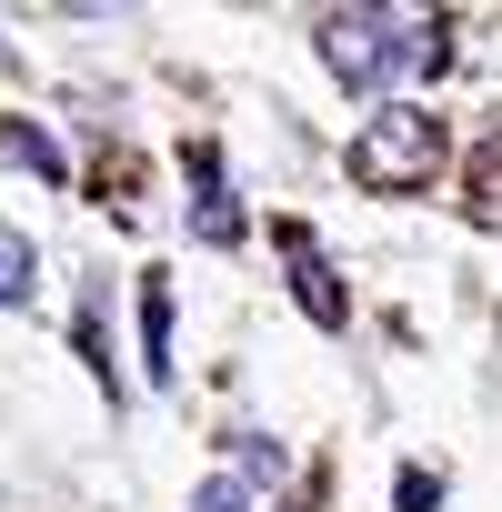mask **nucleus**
I'll return each mask as SVG.
<instances>
[{
	"instance_id": "nucleus-1",
	"label": "nucleus",
	"mask_w": 502,
	"mask_h": 512,
	"mask_svg": "<svg viewBox=\"0 0 502 512\" xmlns=\"http://www.w3.org/2000/svg\"><path fill=\"white\" fill-rule=\"evenodd\" d=\"M312 41L342 91H382L392 71H442V51H452L442 21H422V11H322Z\"/></svg>"
},
{
	"instance_id": "nucleus-2",
	"label": "nucleus",
	"mask_w": 502,
	"mask_h": 512,
	"mask_svg": "<svg viewBox=\"0 0 502 512\" xmlns=\"http://www.w3.org/2000/svg\"><path fill=\"white\" fill-rule=\"evenodd\" d=\"M442 171V121L412 111V101H382L362 131H352V181L362 191H432Z\"/></svg>"
},
{
	"instance_id": "nucleus-3",
	"label": "nucleus",
	"mask_w": 502,
	"mask_h": 512,
	"mask_svg": "<svg viewBox=\"0 0 502 512\" xmlns=\"http://www.w3.org/2000/svg\"><path fill=\"white\" fill-rule=\"evenodd\" d=\"M272 241L292 251V292H302V312H312L322 332H342V322H352V302H342V282H332V262H322V241H312L302 221H282Z\"/></svg>"
},
{
	"instance_id": "nucleus-4",
	"label": "nucleus",
	"mask_w": 502,
	"mask_h": 512,
	"mask_svg": "<svg viewBox=\"0 0 502 512\" xmlns=\"http://www.w3.org/2000/svg\"><path fill=\"white\" fill-rule=\"evenodd\" d=\"M191 231H201L211 251L241 241V211H231V191H221V151H211V141L191 151Z\"/></svg>"
},
{
	"instance_id": "nucleus-5",
	"label": "nucleus",
	"mask_w": 502,
	"mask_h": 512,
	"mask_svg": "<svg viewBox=\"0 0 502 512\" xmlns=\"http://www.w3.org/2000/svg\"><path fill=\"white\" fill-rule=\"evenodd\" d=\"M141 362H151V382L171 372V282L161 272H141Z\"/></svg>"
},
{
	"instance_id": "nucleus-6",
	"label": "nucleus",
	"mask_w": 502,
	"mask_h": 512,
	"mask_svg": "<svg viewBox=\"0 0 502 512\" xmlns=\"http://www.w3.org/2000/svg\"><path fill=\"white\" fill-rule=\"evenodd\" d=\"M31 292H41V251H31V231H11V221H0V302L21 312Z\"/></svg>"
},
{
	"instance_id": "nucleus-7",
	"label": "nucleus",
	"mask_w": 502,
	"mask_h": 512,
	"mask_svg": "<svg viewBox=\"0 0 502 512\" xmlns=\"http://www.w3.org/2000/svg\"><path fill=\"white\" fill-rule=\"evenodd\" d=\"M0 151H11V161H31L41 181H61V141H51L41 121H0Z\"/></svg>"
},
{
	"instance_id": "nucleus-8",
	"label": "nucleus",
	"mask_w": 502,
	"mask_h": 512,
	"mask_svg": "<svg viewBox=\"0 0 502 512\" xmlns=\"http://www.w3.org/2000/svg\"><path fill=\"white\" fill-rule=\"evenodd\" d=\"M81 352H91V372H101V382L121 392V372H111V332H101V292L81 302Z\"/></svg>"
},
{
	"instance_id": "nucleus-9",
	"label": "nucleus",
	"mask_w": 502,
	"mask_h": 512,
	"mask_svg": "<svg viewBox=\"0 0 502 512\" xmlns=\"http://www.w3.org/2000/svg\"><path fill=\"white\" fill-rule=\"evenodd\" d=\"M392 492H402V512H442V482H432L422 462H402V482H392Z\"/></svg>"
},
{
	"instance_id": "nucleus-10",
	"label": "nucleus",
	"mask_w": 502,
	"mask_h": 512,
	"mask_svg": "<svg viewBox=\"0 0 502 512\" xmlns=\"http://www.w3.org/2000/svg\"><path fill=\"white\" fill-rule=\"evenodd\" d=\"M191 512H251V492H241V482H231V472H211V482H201V492H191Z\"/></svg>"
}]
</instances>
